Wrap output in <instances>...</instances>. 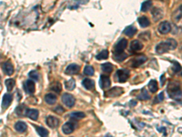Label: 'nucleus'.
<instances>
[{
    "label": "nucleus",
    "instance_id": "f257e3e1",
    "mask_svg": "<svg viewBox=\"0 0 182 137\" xmlns=\"http://www.w3.org/2000/svg\"><path fill=\"white\" fill-rule=\"evenodd\" d=\"M168 92L169 97L172 99H180L182 97V92L180 88V84L176 81H172L169 83L168 87Z\"/></svg>",
    "mask_w": 182,
    "mask_h": 137
},
{
    "label": "nucleus",
    "instance_id": "f03ea898",
    "mask_svg": "<svg viewBox=\"0 0 182 137\" xmlns=\"http://www.w3.org/2000/svg\"><path fill=\"white\" fill-rule=\"evenodd\" d=\"M61 100H62V102L64 103V105L67 106V108H72L75 105V102H76V100L74 98V96L69 94V93H64L62 95Z\"/></svg>",
    "mask_w": 182,
    "mask_h": 137
},
{
    "label": "nucleus",
    "instance_id": "7ed1b4c3",
    "mask_svg": "<svg viewBox=\"0 0 182 137\" xmlns=\"http://www.w3.org/2000/svg\"><path fill=\"white\" fill-rule=\"evenodd\" d=\"M123 93V88L120 87H114L112 89H109L108 91L105 92L106 97H119Z\"/></svg>",
    "mask_w": 182,
    "mask_h": 137
},
{
    "label": "nucleus",
    "instance_id": "20e7f679",
    "mask_svg": "<svg viewBox=\"0 0 182 137\" xmlns=\"http://www.w3.org/2000/svg\"><path fill=\"white\" fill-rule=\"evenodd\" d=\"M170 46L168 42V40L166 41H163V42H160V44L157 45L156 47V52L158 54H163V53H166L168 52V50H170Z\"/></svg>",
    "mask_w": 182,
    "mask_h": 137
},
{
    "label": "nucleus",
    "instance_id": "39448f33",
    "mask_svg": "<svg viewBox=\"0 0 182 137\" xmlns=\"http://www.w3.org/2000/svg\"><path fill=\"white\" fill-rule=\"evenodd\" d=\"M158 30L159 32L162 34V35H166L168 33L170 32L171 30V25L168 21H164V22H161L159 27H158Z\"/></svg>",
    "mask_w": 182,
    "mask_h": 137
},
{
    "label": "nucleus",
    "instance_id": "423d86ee",
    "mask_svg": "<svg viewBox=\"0 0 182 137\" xmlns=\"http://www.w3.org/2000/svg\"><path fill=\"white\" fill-rule=\"evenodd\" d=\"M24 89L25 92L28 94H33L35 92V89H36V85L35 82L31 79L26 80V82L24 83Z\"/></svg>",
    "mask_w": 182,
    "mask_h": 137
},
{
    "label": "nucleus",
    "instance_id": "0eeeda50",
    "mask_svg": "<svg viewBox=\"0 0 182 137\" xmlns=\"http://www.w3.org/2000/svg\"><path fill=\"white\" fill-rule=\"evenodd\" d=\"M80 71V67L78 64H70L67 67L65 72L67 75H75L78 74Z\"/></svg>",
    "mask_w": 182,
    "mask_h": 137
},
{
    "label": "nucleus",
    "instance_id": "6e6552de",
    "mask_svg": "<svg viewBox=\"0 0 182 137\" xmlns=\"http://www.w3.org/2000/svg\"><path fill=\"white\" fill-rule=\"evenodd\" d=\"M127 47V40L125 39H120L114 47V52H123Z\"/></svg>",
    "mask_w": 182,
    "mask_h": 137
},
{
    "label": "nucleus",
    "instance_id": "1a4fd4ad",
    "mask_svg": "<svg viewBox=\"0 0 182 137\" xmlns=\"http://www.w3.org/2000/svg\"><path fill=\"white\" fill-rule=\"evenodd\" d=\"M147 60V57L144 56V55H140V56H138L136 58L131 60V66L133 68H139L140 66H141L143 63H145Z\"/></svg>",
    "mask_w": 182,
    "mask_h": 137
},
{
    "label": "nucleus",
    "instance_id": "9d476101",
    "mask_svg": "<svg viewBox=\"0 0 182 137\" xmlns=\"http://www.w3.org/2000/svg\"><path fill=\"white\" fill-rule=\"evenodd\" d=\"M75 130V124L72 122H67L62 126V132L65 135H70Z\"/></svg>",
    "mask_w": 182,
    "mask_h": 137
},
{
    "label": "nucleus",
    "instance_id": "9b49d317",
    "mask_svg": "<svg viewBox=\"0 0 182 137\" xmlns=\"http://www.w3.org/2000/svg\"><path fill=\"white\" fill-rule=\"evenodd\" d=\"M128 71L127 70H119L117 71V77H118V80L119 82H126L127 79H128Z\"/></svg>",
    "mask_w": 182,
    "mask_h": 137
},
{
    "label": "nucleus",
    "instance_id": "f8f14e48",
    "mask_svg": "<svg viewBox=\"0 0 182 137\" xmlns=\"http://www.w3.org/2000/svg\"><path fill=\"white\" fill-rule=\"evenodd\" d=\"M12 100H13V97L11 94H9V93L4 94L3 100H2V109H4V110L7 109L9 107V105L11 104Z\"/></svg>",
    "mask_w": 182,
    "mask_h": 137
},
{
    "label": "nucleus",
    "instance_id": "ddd939ff",
    "mask_svg": "<svg viewBox=\"0 0 182 137\" xmlns=\"http://www.w3.org/2000/svg\"><path fill=\"white\" fill-rule=\"evenodd\" d=\"M2 69H3L4 72L8 76L12 75L14 73V67H13V64L10 61H6L2 66Z\"/></svg>",
    "mask_w": 182,
    "mask_h": 137
},
{
    "label": "nucleus",
    "instance_id": "4468645a",
    "mask_svg": "<svg viewBox=\"0 0 182 137\" xmlns=\"http://www.w3.org/2000/svg\"><path fill=\"white\" fill-rule=\"evenodd\" d=\"M99 85L101 87V89H107L110 87L111 85V81L108 76L106 75H101L100 76V79H99Z\"/></svg>",
    "mask_w": 182,
    "mask_h": 137
},
{
    "label": "nucleus",
    "instance_id": "2eb2a0df",
    "mask_svg": "<svg viewBox=\"0 0 182 137\" xmlns=\"http://www.w3.org/2000/svg\"><path fill=\"white\" fill-rule=\"evenodd\" d=\"M46 123L50 128H57L59 124V119H57L54 116H48V117H47Z\"/></svg>",
    "mask_w": 182,
    "mask_h": 137
},
{
    "label": "nucleus",
    "instance_id": "dca6fc26",
    "mask_svg": "<svg viewBox=\"0 0 182 137\" xmlns=\"http://www.w3.org/2000/svg\"><path fill=\"white\" fill-rule=\"evenodd\" d=\"M142 48H143V44L138 39L132 40L130 43V50L131 51H139V50L142 49Z\"/></svg>",
    "mask_w": 182,
    "mask_h": 137
},
{
    "label": "nucleus",
    "instance_id": "f3484780",
    "mask_svg": "<svg viewBox=\"0 0 182 137\" xmlns=\"http://www.w3.org/2000/svg\"><path fill=\"white\" fill-rule=\"evenodd\" d=\"M38 114H39V113L36 109H28V110H26V115L29 119L33 120V121H37L38 120Z\"/></svg>",
    "mask_w": 182,
    "mask_h": 137
},
{
    "label": "nucleus",
    "instance_id": "a211bd4d",
    "mask_svg": "<svg viewBox=\"0 0 182 137\" xmlns=\"http://www.w3.org/2000/svg\"><path fill=\"white\" fill-rule=\"evenodd\" d=\"M82 84L88 91H92V90L95 89V81L92 80V79H85L83 80Z\"/></svg>",
    "mask_w": 182,
    "mask_h": 137
},
{
    "label": "nucleus",
    "instance_id": "6ab92c4d",
    "mask_svg": "<svg viewBox=\"0 0 182 137\" xmlns=\"http://www.w3.org/2000/svg\"><path fill=\"white\" fill-rule=\"evenodd\" d=\"M152 16L155 21H158L163 17V10L160 7H155L152 9Z\"/></svg>",
    "mask_w": 182,
    "mask_h": 137
},
{
    "label": "nucleus",
    "instance_id": "aec40b11",
    "mask_svg": "<svg viewBox=\"0 0 182 137\" xmlns=\"http://www.w3.org/2000/svg\"><path fill=\"white\" fill-rule=\"evenodd\" d=\"M45 101L49 105H53L57 101V96L53 93H47L45 96Z\"/></svg>",
    "mask_w": 182,
    "mask_h": 137
},
{
    "label": "nucleus",
    "instance_id": "412c9836",
    "mask_svg": "<svg viewBox=\"0 0 182 137\" xmlns=\"http://www.w3.org/2000/svg\"><path fill=\"white\" fill-rule=\"evenodd\" d=\"M136 33H137V28L133 26H128L124 30V34L127 37H133Z\"/></svg>",
    "mask_w": 182,
    "mask_h": 137
},
{
    "label": "nucleus",
    "instance_id": "4be33fe9",
    "mask_svg": "<svg viewBox=\"0 0 182 137\" xmlns=\"http://www.w3.org/2000/svg\"><path fill=\"white\" fill-rule=\"evenodd\" d=\"M27 126H26V123L22 122V121H19L18 122H16L15 124V129L18 132V133H24L26 130Z\"/></svg>",
    "mask_w": 182,
    "mask_h": 137
},
{
    "label": "nucleus",
    "instance_id": "5701e85b",
    "mask_svg": "<svg viewBox=\"0 0 182 137\" xmlns=\"http://www.w3.org/2000/svg\"><path fill=\"white\" fill-rule=\"evenodd\" d=\"M113 58L117 62H122L124 59H126V58H127V54L124 51L123 52H114Z\"/></svg>",
    "mask_w": 182,
    "mask_h": 137
},
{
    "label": "nucleus",
    "instance_id": "b1692460",
    "mask_svg": "<svg viewBox=\"0 0 182 137\" xmlns=\"http://www.w3.org/2000/svg\"><path fill=\"white\" fill-rule=\"evenodd\" d=\"M148 90H149V92H152V93H155V92H157V91L159 90L158 88V82L155 80V79H151L150 81H149V83H148Z\"/></svg>",
    "mask_w": 182,
    "mask_h": 137
},
{
    "label": "nucleus",
    "instance_id": "393cba45",
    "mask_svg": "<svg viewBox=\"0 0 182 137\" xmlns=\"http://www.w3.org/2000/svg\"><path fill=\"white\" fill-rule=\"evenodd\" d=\"M65 87L67 91H73L76 87V82L74 79H70L65 82Z\"/></svg>",
    "mask_w": 182,
    "mask_h": 137
},
{
    "label": "nucleus",
    "instance_id": "a878e982",
    "mask_svg": "<svg viewBox=\"0 0 182 137\" xmlns=\"http://www.w3.org/2000/svg\"><path fill=\"white\" fill-rule=\"evenodd\" d=\"M101 69L103 72H105V73H111L113 71V65L109 62H107V63L102 64Z\"/></svg>",
    "mask_w": 182,
    "mask_h": 137
},
{
    "label": "nucleus",
    "instance_id": "bb28decb",
    "mask_svg": "<svg viewBox=\"0 0 182 137\" xmlns=\"http://www.w3.org/2000/svg\"><path fill=\"white\" fill-rule=\"evenodd\" d=\"M139 23H140V26L141 27V28H148L149 25H150V22H149V19L147 18V17H141V18H140L139 19Z\"/></svg>",
    "mask_w": 182,
    "mask_h": 137
},
{
    "label": "nucleus",
    "instance_id": "cd10ccee",
    "mask_svg": "<svg viewBox=\"0 0 182 137\" xmlns=\"http://www.w3.org/2000/svg\"><path fill=\"white\" fill-rule=\"evenodd\" d=\"M50 90L51 91H53V92H55L56 93H59L61 92V90H62V86H61V84L59 82H58V81H55L54 83H52L51 84V86H50Z\"/></svg>",
    "mask_w": 182,
    "mask_h": 137
},
{
    "label": "nucleus",
    "instance_id": "c85d7f7f",
    "mask_svg": "<svg viewBox=\"0 0 182 137\" xmlns=\"http://www.w3.org/2000/svg\"><path fill=\"white\" fill-rule=\"evenodd\" d=\"M35 128L37 130V133L40 135V137H47L48 132L47 129H45L44 127H41V126H35Z\"/></svg>",
    "mask_w": 182,
    "mask_h": 137
},
{
    "label": "nucleus",
    "instance_id": "c756f323",
    "mask_svg": "<svg viewBox=\"0 0 182 137\" xmlns=\"http://www.w3.org/2000/svg\"><path fill=\"white\" fill-rule=\"evenodd\" d=\"M5 84H6V87L7 91L10 92V91H12V90L14 89V87H15V85H16V82H15V80H14L13 79H7L6 80Z\"/></svg>",
    "mask_w": 182,
    "mask_h": 137
},
{
    "label": "nucleus",
    "instance_id": "7c9ffc66",
    "mask_svg": "<svg viewBox=\"0 0 182 137\" xmlns=\"http://www.w3.org/2000/svg\"><path fill=\"white\" fill-rule=\"evenodd\" d=\"M97 59L99 60H102V59H106L108 58V51L107 49H104L102 50L101 52H99L97 56H96Z\"/></svg>",
    "mask_w": 182,
    "mask_h": 137
},
{
    "label": "nucleus",
    "instance_id": "2f4dec72",
    "mask_svg": "<svg viewBox=\"0 0 182 137\" xmlns=\"http://www.w3.org/2000/svg\"><path fill=\"white\" fill-rule=\"evenodd\" d=\"M85 113H82V112H75V113H70V117L72 119H76V120H81L83 118L85 117Z\"/></svg>",
    "mask_w": 182,
    "mask_h": 137
},
{
    "label": "nucleus",
    "instance_id": "473e14b6",
    "mask_svg": "<svg viewBox=\"0 0 182 137\" xmlns=\"http://www.w3.org/2000/svg\"><path fill=\"white\" fill-rule=\"evenodd\" d=\"M174 19L176 21H180L182 19V5L180 6V7L177 9V11L174 13Z\"/></svg>",
    "mask_w": 182,
    "mask_h": 137
},
{
    "label": "nucleus",
    "instance_id": "72a5a7b5",
    "mask_svg": "<svg viewBox=\"0 0 182 137\" xmlns=\"http://www.w3.org/2000/svg\"><path fill=\"white\" fill-rule=\"evenodd\" d=\"M152 6L151 1H145L143 2L141 5V11L142 12H147Z\"/></svg>",
    "mask_w": 182,
    "mask_h": 137
},
{
    "label": "nucleus",
    "instance_id": "f704fd0d",
    "mask_svg": "<svg viewBox=\"0 0 182 137\" xmlns=\"http://www.w3.org/2000/svg\"><path fill=\"white\" fill-rule=\"evenodd\" d=\"M94 72H95V71L92 66H86V68L84 69V73L87 76L94 75Z\"/></svg>",
    "mask_w": 182,
    "mask_h": 137
},
{
    "label": "nucleus",
    "instance_id": "c9c22d12",
    "mask_svg": "<svg viewBox=\"0 0 182 137\" xmlns=\"http://www.w3.org/2000/svg\"><path fill=\"white\" fill-rule=\"evenodd\" d=\"M139 99H140L142 101H146V100H148L149 99V95H148V92L145 89H142L141 93L139 95Z\"/></svg>",
    "mask_w": 182,
    "mask_h": 137
},
{
    "label": "nucleus",
    "instance_id": "e433bc0d",
    "mask_svg": "<svg viewBox=\"0 0 182 137\" xmlns=\"http://www.w3.org/2000/svg\"><path fill=\"white\" fill-rule=\"evenodd\" d=\"M181 70V66H180V63H178V62H176V61H173V67H172V71H173V72H179Z\"/></svg>",
    "mask_w": 182,
    "mask_h": 137
},
{
    "label": "nucleus",
    "instance_id": "4c0bfd02",
    "mask_svg": "<svg viewBox=\"0 0 182 137\" xmlns=\"http://www.w3.org/2000/svg\"><path fill=\"white\" fill-rule=\"evenodd\" d=\"M29 77L32 79L33 80H38V72L37 71H32L29 72Z\"/></svg>",
    "mask_w": 182,
    "mask_h": 137
},
{
    "label": "nucleus",
    "instance_id": "58836bf2",
    "mask_svg": "<svg viewBox=\"0 0 182 137\" xmlns=\"http://www.w3.org/2000/svg\"><path fill=\"white\" fill-rule=\"evenodd\" d=\"M140 38L141 39H144V40H148L150 38V33L149 32H144V33L140 35Z\"/></svg>",
    "mask_w": 182,
    "mask_h": 137
},
{
    "label": "nucleus",
    "instance_id": "ea45409f",
    "mask_svg": "<svg viewBox=\"0 0 182 137\" xmlns=\"http://www.w3.org/2000/svg\"><path fill=\"white\" fill-rule=\"evenodd\" d=\"M54 112H56V113H59V114H62V113H64V109H63L61 106H58V107L54 110Z\"/></svg>",
    "mask_w": 182,
    "mask_h": 137
},
{
    "label": "nucleus",
    "instance_id": "a19ab883",
    "mask_svg": "<svg viewBox=\"0 0 182 137\" xmlns=\"http://www.w3.org/2000/svg\"><path fill=\"white\" fill-rule=\"evenodd\" d=\"M163 95H164V93H163V92H161V93L159 95V101H161L164 100V96H163Z\"/></svg>",
    "mask_w": 182,
    "mask_h": 137
},
{
    "label": "nucleus",
    "instance_id": "79ce46f5",
    "mask_svg": "<svg viewBox=\"0 0 182 137\" xmlns=\"http://www.w3.org/2000/svg\"><path fill=\"white\" fill-rule=\"evenodd\" d=\"M180 75H181V77H182V72H181V74H180Z\"/></svg>",
    "mask_w": 182,
    "mask_h": 137
}]
</instances>
